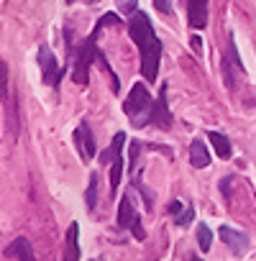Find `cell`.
<instances>
[{"label":"cell","mask_w":256,"mask_h":261,"mask_svg":"<svg viewBox=\"0 0 256 261\" xmlns=\"http://www.w3.org/2000/svg\"><path fill=\"white\" fill-rule=\"evenodd\" d=\"M128 34L139 44V54H141V74L146 82H154L159 74V62H162V41L154 34L151 18L144 11H136L128 21Z\"/></svg>","instance_id":"cell-1"},{"label":"cell","mask_w":256,"mask_h":261,"mask_svg":"<svg viewBox=\"0 0 256 261\" xmlns=\"http://www.w3.org/2000/svg\"><path fill=\"white\" fill-rule=\"evenodd\" d=\"M123 113L131 118L136 125H144V123H151V115H154V100L149 95V90L136 82L128 92V97L123 100Z\"/></svg>","instance_id":"cell-2"},{"label":"cell","mask_w":256,"mask_h":261,"mask_svg":"<svg viewBox=\"0 0 256 261\" xmlns=\"http://www.w3.org/2000/svg\"><path fill=\"white\" fill-rule=\"evenodd\" d=\"M97 34H100V26L95 23L92 34H90V36L85 39V44L80 46V54H77V62H74V82H77V85H87V82H90V77H87L90 64L97 62V57H100V49H97Z\"/></svg>","instance_id":"cell-3"},{"label":"cell","mask_w":256,"mask_h":261,"mask_svg":"<svg viewBox=\"0 0 256 261\" xmlns=\"http://www.w3.org/2000/svg\"><path fill=\"white\" fill-rule=\"evenodd\" d=\"M118 225H120L123 230H131L134 238H139V241L146 238V230L141 228V215H139V210L134 207L131 195H123V200H120V205H118Z\"/></svg>","instance_id":"cell-4"},{"label":"cell","mask_w":256,"mask_h":261,"mask_svg":"<svg viewBox=\"0 0 256 261\" xmlns=\"http://www.w3.org/2000/svg\"><path fill=\"white\" fill-rule=\"evenodd\" d=\"M39 67H41L44 82L52 85V87H57L59 80H62V74H64V69L59 67V62H57V57L52 54L49 46H41V49H39Z\"/></svg>","instance_id":"cell-5"},{"label":"cell","mask_w":256,"mask_h":261,"mask_svg":"<svg viewBox=\"0 0 256 261\" xmlns=\"http://www.w3.org/2000/svg\"><path fill=\"white\" fill-rule=\"evenodd\" d=\"M74 144H77V151L82 156V162H92L95 154H97V144H95V136H92V130L90 125L82 120L74 130Z\"/></svg>","instance_id":"cell-6"},{"label":"cell","mask_w":256,"mask_h":261,"mask_svg":"<svg viewBox=\"0 0 256 261\" xmlns=\"http://www.w3.org/2000/svg\"><path fill=\"white\" fill-rule=\"evenodd\" d=\"M218 233H220L223 243L231 248V253H236V256H243L246 253V248H248V236L246 233H241L236 228H228V225H223Z\"/></svg>","instance_id":"cell-7"},{"label":"cell","mask_w":256,"mask_h":261,"mask_svg":"<svg viewBox=\"0 0 256 261\" xmlns=\"http://www.w3.org/2000/svg\"><path fill=\"white\" fill-rule=\"evenodd\" d=\"M187 23L192 29H205V23H208V0H187Z\"/></svg>","instance_id":"cell-8"},{"label":"cell","mask_w":256,"mask_h":261,"mask_svg":"<svg viewBox=\"0 0 256 261\" xmlns=\"http://www.w3.org/2000/svg\"><path fill=\"white\" fill-rule=\"evenodd\" d=\"M62 261H80V225H77V223H72L69 230H67Z\"/></svg>","instance_id":"cell-9"},{"label":"cell","mask_w":256,"mask_h":261,"mask_svg":"<svg viewBox=\"0 0 256 261\" xmlns=\"http://www.w3.org/2000/svg\"><path fill=\"white\" fill-rule=\"evenodd\" d=\"M6 256L18 258V261H36V258H34V248H31L29 238H16V241L6 248Z\"/></svg>","instance_id":"cell-10"},{"label":"cell","mask_w":256,"mask_h":261,"mask_svg":"<svg viewBox=\"0 0 256 261\" xmlns=\"http://www.w3.org/2000/svg\"><path fill=\"white\" fill-rule=\"evenodd\" d=\"M151 123H157V125H169L172 123V115H169V108H167V85H162V90H159V100L154 105Z\"/></svg>","instance_id":"cell-11"},{"label":"cell","mask_w":256,"mask_h":261,"mask_svg":"<svg viewBox=\"0 0 256 261\" xmlns=\"http://www.w3.org/2000/svg\"><path fill=\"white\" fill-rule=\"evenodd\" d=\"M169 213H172V218H174V223L177 225H190L192 223V218H195V207L192 205H185V202H180V200H174L172 205H169Z\"/></svg>","instance_id":"cell-12"},{"label":"cell","mask_w":256,"mask_h":261,"mask_svg":"<svg viewBox=\"0 0 256 261\" xmlns=\"http://www.w3.org/2000/svg\"><path fill=\"white\" fill-rule=\"evenodd\" d=\"M190 164L197 167V169H202V167L210 164V154H208V149H205V141L195 139V141L190 144Z\"/></svg>","instance_id":"cell-13"},{"label":"cell","mask_w":256,"mask_h":261,"mask_svg":"<svg viewBox=\"0 0 256 261\" xmlns=\"http://www.w3.org/2000/svg\"><path fill=\"white\" fill-rule=\"evenodd\" d=\"M208 139H210V144H213V151H215L220 159H231V141H228L223 134H218V130H208Z\"/></svg>","instance_id":"cell-14"},{"label":"cell","mask_w":256,"mask_h":261,"mask_svg":"<svg viewBox=\"0 0 256 261\" xmlns=\"http://www.w3.org/2000/svg\"><path fill=\"white\" fill-rule=\"evenodd\" d=\"M123 144H125V134H123V130H118V134L113 136V141H110V146L103 151L100 162H103V164H108V162H113L115 156H120V154H123Z\"/></svg>","instance_id":"cell-15"},{"label":"cell","mask_w":256,"mask_h":261,"mask_svg":"<svg viewBox=\"0 0 256 261\" xmlns=\"http://www.w3.org/2000/svg\"><path fill=\"white\" fill-rule=\"evenodd\" d=\"M120 177H123V154L113 159V167H110V192H118Z\"/></svg>","instance_id":"cell-16"},{"label":"cell","mask_w":256,"mask_h":261,"mask_svg":"<svg viewBox=\"0 0 256 261\" xmlns=\"http://www.w3.org/2000/svg\"><path fill=\"white\" fill-rule=\"evenodd\" d=\"M85 202H87V210H95V205H97V174H90V185H87V192H85Z\"/></svg>","instance_id":"cell-17"},{"label":"cell","mask_w":256,"mask_h":261,"mask_svg":"<svg viewBox=\"0 0 256 261\" xmlns=\"http://www.w3.org/2000/svg\"><path fill=\"white\" fill-rule=\"evenodd\" d=\"M197 246H200L202 251H210V246H213V230H210L205 223L197 225Z\"/></svg>","instance_id":"cell-18"},{"label":"cell","mask_w":256,"mask_h":261,"mask_svg":"<svg viewBox=\"0 0 256 261\" xmlns=\"http://www.w3.org/2000/svg\"><path fill=\"white\" fill-rule=\"evenodd\" d=\"M8 92H11V85H8V64L0 59V100L8 102Z\"/></svg>","instance_id":"cell-19"},{"label":"cell","mask_w":256,"mask_h":261,"mask_svg":"<svg viewBox=\"0 0 256 261\" xmlns=\"http://www.w3.org/2000/svg\"><path fill=\"white\" fill-rule=\"evenodd\" d=\"M115 6L123 16H134L139 11V0H115Z\"/></svg>","instance_id":"cell-20"},{"label":"cell","mask_w":256,"mask_h":261,"mask_svg":"<svg viewBox=\"0 0 256 261\" xmlns=\"http://www.w3.org/2000/svg\"><path fill=\"white\" fill-rule=\"evenodd\" d=\"M228 54H231V59H233L236 69H238V72H243V62H241V57H238V49H236V39H233V36H231V41H228Z\"/></svg>","instance_id":"cell-21"},{"label":"cell","mask_w":256,"mask_h":261,"mask_svg":"<svg viewBox=\"0 0 256 261\" xmlns=\"http://www.w3.org/2000/svg\"><path fill=\"white\" fill-rule=\"evenodd\" d=\"M120 23H123V21H120V16H118V13H105V16L97 21V26H100V29H103V26H120Z\"/></svg>","instance_id":"cell-22"},{"label":"cell","mask_w":256,"mask_h":261,"mask_svg":"<svg viewBox=\"0 0 256 261\" xmlns=\"http://www.w3.org/2000/svg\"><path fill=\"white\" fill-rule=\"evenodd\" d=\"M154 8L164 16H172V0H154Z\"/></svg>","instance_id":"cell-23"},{"label":"cell","mask_w":256,"mask_h":261,"mask_svg":"<svg viewBox=\"0 0 256 261\" xmlns=\"http://www.w3.org/2000/svg\"><path fill=\"white\" fill-rule=\"evenodd\" d=\"M190 44H192V49H195L197 54L202 51V41H200V36H192V41H190Z\"/></svg>","instance_id":"cell-24"},{"label":"cell","mask_w":256,"mask_h":261,"mask_svg":"<svg viewBox=\"0 0 256 261\" xmlns=\"http://www.w3.org/2000/svg\"><path fill=\"white\" fill-rule=\"evenodd\" d=\"M190 261H202V258L200 256H190Z\"/></svg>","instance_id":"cell-25"},{"label":"cell","mask_w":256,"mask_h":261,"mask_svg":"<svg viewBox=\"0 0 256 261\" xmlns=\"http://www.w3.org/2000/svg\"><path fill=\"white\" fill-rule=\"evenodd\" d=\"M69 3H74V0H69Z\"/></svg>","instance_id":"cell-26"}]
</instances>
